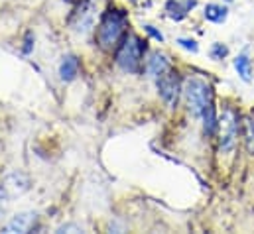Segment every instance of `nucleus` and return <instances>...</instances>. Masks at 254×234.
Wrapping results in <instances>:
<instances>
[{"label":"nucleus","instance_id":"f257e3e1","mask_svg":"<svg viewBox=\"0 0 254 234\" xmlns=\"http://www.w3.org/2000/svg\"><path fill=\"white\" fill-rule=\"evenodd\" d=\"M128 16L125 10L119 8H111L109 12H105V16L101 18L99 26H97V44L101 50L105 52H113L115 48L121 46V42L127 36Z\"/></svg>","mask_w":254,"mask_h":234},{"label":"nucleus","instance_id":"f03ea898","mask_svg":"<svg viewBox=\"0 0 254 234\" xmlns=\"http://www.w3.org/2000/svg\"><path fill=\"white\" fill-rule=\"evenodd\" d=\"M144 54L146 44L138 36L127 34L117 50V65L127 73H140L144 65Z\"/></svg>","mask_w":254,"mask_h":234},{"label":"nucleus","instance_id":"7ed1b4c3","mask_svg":"<svg viewBox=\"0 0 254 234\" xmlns=\"http://www.w3.org/2000/svg\"><path fill=\"white\" fill-rule=\"evenodd\" d=\"M182 91H184V97H186V103L190 107L191 115H195V117H203V113L213 105L211 103V87L199 77L186 79Z\"/></svg>","mask_w":254,"mask_h":234},{"label":"nucleus","instance_id":"20e7f679","mask_svg":"<svg viewBox=\"0 0 254 234\" xmlns=\"http://www.w3.org/2000/svg\"><path fill=\"white\" fill-rule=\"evenodd\" d=\"M219 132H221V152H229L235 146L239 136V117L233 109H225L219 118Z\"/></svg>","mask_w":254,"mask_h":234},{"label":"nucleus","instance_id":"39448f33","mask_svg":"<svg viewBox=\"0 0 254 234\" xmlns=\"http://www.w3.org/2000/svg\"><path fill=\"white\" fill-rule=\"evenodd\" d=\"M158 91H160V97L164 99V103L168 107H176L178 103V97H180V77L174 69H168L166 73H162L158 79Z\"/></svg>","mask_w":254,"mask_h":234},{"label":"nucleus","instance_id":"423d86ee","mask_svg":"<svg viewBox=\"0 0 254 234\" xmlns=\"http://www.w3.org/2000/svg\"><path fill=\"white\" fill-rule=\"evenodd\" d=\"M95 18H97V2L95 0H83L81 6L77 8V12L71 16V28L75 32H89L95 24Z\"/></svg>","mask_w":254,"mask_h":234},{"label":"nucleus","instance_id":"0eeeda50","mask_svg":"<svg viewBox=\"0 0 254 234\" xmlns=\"http://www.w3.org/2000/svg\"><path fill=\"white\" fill-rule=\"evenodd\" d=\"M38 215L36 213H20L12 217V221L6 225V233H30L36 227Z\"/></svg>","mask_w":254,"mask_h":234},{"label":"nucleus","instance_id":"6e6552de","mask_svg":"<svg viewBox=\"0 0 254 234\" xmlns=\"http://www.w3.org/2000/svg\"><path fill=\"white\" fill-rule=\"evenodd\" d=\"M195 4H197L195 0H168L166 2V12L172 20H184Z\"/></svg>","mask_w":254,"mask_h":234},{"label":"nucleus","instance_id":"1a4fd4ad","mask_svg":"<svg viewBox=\"0 0 254 234\" xmlns=\"http://www.w3.org/2000/svg\"><path fill=\"white\" fill-rule=\"evenodd\" d=\"M168 69H172L170 67V61L166 56H162V54H154L152 58L148 59V63H146V71H148V75L150 77H154V79H158L162 73H166Z\"/></svg>","mask_w":254,"mask_h":234},{"label":"nucleus","instance_id":"9d476101","mask_svg":"<svg viewBox=\"0 0 254 234\" xmlns=\"http://www.w3.org/2000/svg\"><path fill=\"white\" fill-rule=\"evenodd\" d=\"M77 73H79V59L75 58V56L64 58L62 65H60V75H62V79H64V81H73V79L77 77Z\"/></svg>","mask_w":254,"mask_h":234},{"label":"nucleus","instance_id":"9b49d317","mask_svg":"<svg viewBox=\"0 0 254 234\" xmlns=\"http://www.w3.org/2000/svg\"><path fill=\"white\" fill-rule=\"evenodd\" d=\"M205 18L209 22H215V24H221L227 20V8L221 6V4H207L205 6Z\"/></svg>","mask_w":254,"mask_h":234},{"label":"nucleus","instance_id":"f8f14e48","mask_svg":"<svg viewBox=\"0 0 254 234\" xmlns=\"http://www.w3.org/2000/svg\"><path fill=\"white\" fill-rule=\"evenodd\" d=\"M235 69L239 71L241 79L243 81H251V75H253V67H251V59L247 56H239L235 59Z\"/></svg>","mask_w":254,"mask_h":234},{"label":"nucleus","instance_id":"ddd939ff","mask_svg":"<svg viewBox=\"0 0 254 234\" xmlns=\"http://www.w3.org/2000/svg\"><path fill=\"white\" fill-rule=\"evenodd\" d=\"M245 136H247V148L254 154V118L249 117L245 120Z\"/></svg>","mask_w":254,"mask_h":234},{"label":"nucleus","instance_id":"4468645a","mask_svg":"<svg viewBox=\"0 0 254 234\" xmlns=\"http://www.w3.org/2000/svg\"><path fill=\"white\" fill-rule=\"evenodd\" d=\"M178 44H180V46H182L184 50H188V52H193V54H197V50H199V48H197V42H195V40H186V38H182V40H180Z\"/></svg>","mask_w":254,"mask_h":234},{"label":"nucleus","instance_id":"2eb2a0df","mask_svg":"<svg viewBox=\"0 0 254 234\" xmlns=\"http://www.w3.org/2000/svg\"><path fill=\"white\" fill-rule=\"evenodd\" d=\"M211 56H213L215 59H223L225 56H227V48H225L223 44H215L213 50H211Z\"/></svg>","mask_w":254,"mask_h":234},{"label":"nucleus","instance_id":"dca6fc26","mask_svg":"<svg viewBox=\"0 0 254 234\" xmlns=\"http://www.w3.org/2000/svg\"><path fill=\"white\" fill-rule=\"evenodd\" d=\"M144 30H146V32H148L152 38H156L158 42H162V40H164V36H162L158 30H154V26H144Z\"/></svg>","mask_w":254,"mask_h":234},{"label":"nucleus","instance_id":"f3484780","mask_svg":"<svg viewBox=\"0 0 254 234\" xmlns=\"http://www.w3.org/2000/svg\"><path fill=\"white\" fill-rule=\"evenodd\" d=\"M0 213H2V205H0Z\"/></svg>","mask_w":254,"mask_h":234}]
</instances>
